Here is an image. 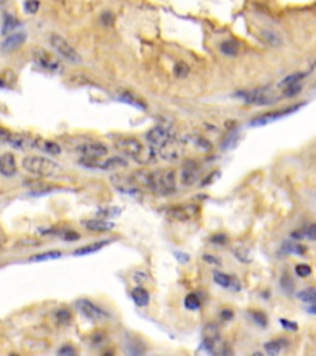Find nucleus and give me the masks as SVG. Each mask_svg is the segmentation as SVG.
<instances>
[{
	"label": "nucleus",
	"mask_w": 316,
	"mask_h": 356,
	"mask_svg": "<svg viewBox=\"0 0 316 356\" xmlns=\"http://www.w3.org/2000/svg\"><path fill=\"white\" fill-rule=\"evenodd\" d=\"M62 236H63V239L67 240V241H76V240L79 239L80 235L76 231H66L65 234L62 235Z\"/></svg>",
	"instance_id": "obj_44"
},
{
	"label": "nucleus",
	"mask_w": 316,
	"mask_h": 356,
	"mask_svg": "<svg viewBox=\"0 0 316 356\" xmlns=\"http://www.w3.org/2000/svg\"><path fill=\"white\" fill-rule=\"evenodd\" d=\"M120 100L121 102H125V103H128V104H130L132 105V107H136V108H139V109H142V110H145L146 109V105L143 104L142 102L139 98H136V97L134 96V94H131V93H123L121 94V96L119 97Z\"/></svg>",
	"instance_id": "obj_30"
},
{
	"label": "nucleus",
	"mask_w": 316,
	"mask_h": 356,
	"mask_svg": "<svg viewBox=\"0 0 316 356\" xmlns=\"http://www.w3.org/2000/svg\"><path fill=\"white\" fill-rule=\"evenodd\" d=\"M168 214L171 215L172 218L178 220H186L191 219V218L195 217L197 214V208L195 206H176L172 211L168 212Z\"/></svg>",
	"instance_id": "obj_20"
},
{
	"label": "nucleus",
	"mask_w": 316,
	"mask_h": 356,
	"mask_svg": "<svg viewBox=\"0 0 316 356\" xmlns=\"http://www.w3.org/2000/svg\"><path fill=\"white\" fill-rule=\"evenodd\" d=\"M295 272H297V275L299 277L305 278V277L311 275V267H310L309 265H306V263H300V265H298L297 267H295Z\"/></svg>",
	"instance_id": "obj_38"
},
{
	"label": "nucleus",
	"mask_w": 316,
	"mask_h": 356,
	"mask_svg": "<svg viewBox=\"0 0 316 356\" xmlns=\"http://www.w3.org/2000/svg\"><path fill=\"white\" fill-rule=\"evenodd\" d=\"M34 60H35V62L40 67L44 68L46 71L59 72L62 70L61 62L56 57H53L52 54L48 53L47 51L41 50V48H39V50H36L34 52Z\"/></svg>",
	"instance_id": "obj_9"
},
{
	"label": "nucleus",
	"mask_w": 316,
	"mask_h": 356,
	"mask_svg": "<svg viewBox=\"0 0 316 356\" xmlns=\"http://www.w3.org/2000/svg\"><path fill=\"white\" fill-rule=\"evenodd\" d=\"M281 287H283L284 289H288V291H292L293 287H294V283H293V281L290 280L289 276H286L281 278Z\"/></svg>",
	"instance_id": "obj_45"
},
{
	"label": "nucleus",
	"mask_w": 316,
	"mask_h": 356,
	"mask_svg": "<svg viewBox=\"0 0 316 356\" xmlns=\"http://www.w3.org/2000/svg\"><path fill=\"white\" fill-rule=\"evenodd\" d=\"M26 42V34L24 33H14L11 34L2 42L0 50L5 53H10L16 51Z\"/></svg>",
	"instance_id": "obj_12"
},
{
	"label": "nucleus",
	"mask_w": 316,
	"mask_h": 356,
	"mask_svg": "<svg viewBox=\"0 0 316 356\" xmlns=\"http://www.w3.org/2000/svg\"><path fill=\"white\" fill-rule=\"evenodd\" d=\"M184 306L191 311H197L200 308V300L197 294L191 293L185 297L184 300Z\"/></svg>",
	"instance_id": "obj_32"
},
{
	"label": "nucleus",
	"mask_w": 316,
	"mask_h": 356,
	"mask_svg": "<svg viewBox=\"0 0 316 356\" xmlns=\"http://www.w3.org/2000/svg\"><path fill=\"white\" fill-rule=\"evenodd\" d=\"M109 244L108 240H103V241H98V243L90 244V245H85L83 248H79L78 250L74 251V255L76 256H87V255H91L94 252L99 251L102 250L104 246H106Z\"/></svg>",
	"instance_id": "obj_23"
},
{
	"label": "nucleus",
	"mask_w": 316,
	"mask_h": 356,
	"mask_svg": "<svg viewBox=\"0 0 316 356\" xmlns=\"http://www.w3.org/2000/svg\"><path fill=\"white\" fill-rule=\"evenodd\" d=\"M309 312H310V313H311V314H312V315H314V314H315V306H314V303H312V304H311V306H310V308H309Z\"/></svg>",
	"instance_id": "obj_49"
},
{
	"label": "nucleus",
	"mask_w": 316,
	"mask_h": 356,
	"mask_svg": "<svg viewBox=\"0 0 316 356\" xmlns=\"http://www.w3.org/2000/svg\"><path fill=\"white\" fill-rule=\"evenodd\" d=\"M214 281L217 285L223 287V288H231L235 287V291L240 289V285L236 280H234L232 277H230L229 275L223 274V272H214Z\"/></svg>",
	"instance_id": "obj_21"
},
{
	"label": "nucleus",
	"mask_w": 316,
	"mask_h": 356,
	"mask_svg": "<svg viewBox=\"0 0 316 356\" xmlns=\"http://www.w3.org/2000/svg\"><path fill=\"white\" fill-rule=\"evenodd\" d=\"M13 147L18 149V150H26L28 147H34V139L26 136L24 134H11L9 135L7 140Z\"/></svg>",
	"instance_id": "obj_17"
},
{
	"label": "nucleus",
	"mask_w": 316,
	"mask_h": 356,
	"mask_svg": "<svg viewBox=\"0 0 316 356\" xmlns=\"http://www.w3.org/2000/svg\"><path fill=\"white\" fill-rule=\"evenodd\" d=\"M232 315H234V314H232V312H231V311H224L223 313H221V317H223L225 320H230V319H231Z\"/></svg>",
	"instance_id": "obj_48"
},
{
	"label": "nucleus",
	"mask_w": 316,
	"mask_h": 356,
	"mask_svg": "<svg viewBox=\"0 0 316 356\" xmlns=\"http://www.w3.org/2000/svg\"><path fill=\"white\" fill-rule=\"evenodd\" d=\"M4 85H5V82H4V80H3V79H0V88L4 87Z\"/></svg>",
	"instance_id": "obj_50"
},
{
	"label": "nucleus",
	"mask_w": 316,
	"mask_h": 356,
	"mask_svg": "<svg viewBox=\"0 0 316 356\" xmlns=\"http://www.w3.org/2000/svg\"><path fill=\"white\" fill-rule=\"evenodd\" d=\"M50 42H51V46L56 50V52L61 57H63L66 61L74 63V65H78V63L82 62V58H80L79 53L77 52V51L74 50L73 46L68 44L63 37H61L59 35H51Z\"/></svg>",
	"instance_id": "obj_4"
},
{
	"label": "nucleus",
	"mask_w": 316,
	"mask_h": 356,
	"mask_svg": "<svg viewBox=\"0 0 316 356\" xmlns=\"http://www.w3.org/2000/svg\"><path fill=\"white\" fill-rule=\"evenodd\" d=\"M284 252H287V254H293V255H304L305 254V248L301 245H297V244H290L288 243L286 246L283 248Z\"/></svg>",
	"instance_id": "obj_34"
},
{
	"label": "nucleus",
	"mask_w": 316,
	"mask_h": 356,
	"mask_svg": "<svg viewBox=\"0 0 316 356\" xmlns=\"http://www.w3.org/2000/svg\"><path fill=\"white\" fill-rule=\"evenodd\" d=\"M183 145H184V147H188V146H191V147H193L195 151H199V152H209L211 151L212 145L211 142L209 141L208 139H205V137L200 136V135H188V136H185L184 139H182Z\"/></svg>",
	"instance_id": "obj_13"
},
{
	"label": "nucleus",
	"mask_w": 316,
	"mask_h": 356,
	"mask_svg": "<svg viewBox=\"0 0 316 356\" xmlns=\"http://www.w3.org/2000/svg\"><path fill=\"white\" fill-rule=\"evenodd\" d=\"M57 319L61 324H67L71 320V313L66 309H61L57 312Z\"/></svg>",
	"instance_id": "obj_40"
},
{
	"label": "nucleus",
	"mask_w": 316,
	"mask_h": 356,
	"mask_svg": "<svg viewBox=\"0 0 316 356\" xmlns=\"http://www.w3.org/2000/svg\"><path fill=\"white\" fill-rule=\"evenodd\" d=\"M307 76L306 73H301V72H298V73H293L290 74V76L286 77V78H283L280 80L279 83H278V87H288V85H293V84H298L299 82H300L301 79H304Z\"/></svg>",
	"instance_id": "obj_27"
},
{
	"label": "nucleus",
	"mask_w": 316,
	"mask_h": 356,
	"mask_svg": "<svg viewBox=\"0 0 316 356\" xmlns=\"http://www.w3.org/2000/svg\"><path fill=\"white\" fill-rule=\"evenodd\" d=\"M220 51L221 53H224L225 56H229V57L236 56L238 52L237 42L234 41V40H225L224 42H221Z\"/></svg>",
	"instance_id": "obj_25"
},
{
	"label": "nucleus",
	"mask_w": 316,
	"mask_h": 356,
	"mask_svg": "<svg viewBox=\"0 0 316 356\" xmlns=\"http://www.w3.org/2000/svg\"><path fill=\"white\" fill-rule=\"evenodd\" d=\"M34 147L39 149V150L46 152V154L50 155H59L61 154V146L54 141L51 140L41 139V137H37L34 139Z\"/></svg>",
	"instance_id": "obj_19"
},
{
	"label": "nucleus",
	"mask_w": 316,
	"mask_h": 356,
	"mask_svg": "<svg viewBox=\"0 0 316 356\" xmlns=\"http://www.w3.org/2000/svg\"><path fill=\"white\" fill-rule=\"evenodd\" d=\"M128 166V161L122 157H110V159H99L93 163V168L104 169V171H113V169H121Z\"/></svg>",
	"instance_id": "obj_15"
},
{
	"label": "nucleus",
	"mask_w": 316,
	"mask_h": 356,
	"mask_svg": "<svg viewBox=\"0 0 316 356\" xmlns=\"http://www.w3.org/2000/svg\"><path fill=\"white\" fill-rule=\"evenodd\" d=\"M303 104H299V105H294V107L292 108H286V109H281V110H275V111H271V113H267L263 114V115L256 117L251 122L252 126H262L266 124H269V123L275 122V120H279L281 117L284 116H288L289 114L294 113V111H297L299 108L301 107Z\"/></svg>",
	"instance_id": "obj_10"
},
{
	"label": "nucleus",
	"mask_w": 316,
	"mask_h": 356,
	"mask_svg": "<svg viewBox=\"0 0 316 356\" xmlns=\"http://www.w3.org/2000/svg\"><path fill=\"white\" fill-rule=\"evenodd\" d=\"M280 324L283 325L284 329L292 330V332H295L298 329V324L295 321L288 320V319H280Z\"/></svg>",
	"instance_id": "obj_42"
},
{
	"label": "nucleus",
	"mask_w": 316,
	"mask_h": 356,
	"mask_svg": "<svg viewBox=\"0 0 316 356\" xmlns=\"http://www.w3.org/2000/svg\"><path fill=\"white\" fill-rule=\"evenodd\" d=\"M173 135L171 134V131L167 128H163V126H154L151 130L147 131L146 134V140H147L148 145L151 147H153L154 150H158L161 146L165 145Z\"/></svg>",
	"instance_id": "obj_8"
},
{
	"label": "nucleus",
	"mask_w": 316,
	"mask_h": 356,
	"mask_svg": "<svg viewBox=\"0 0 316 356\" xmlns=\"http://www.w3.org/2000/svg\"><path fill=\"white\" fill-rule=\"evenodd\" d=\"M22 167L28 173L39 177H53L61 172L62 167L54 161L41 156H28L22 160Z\"/></svg>",
	"instance_id": "obj_3"
},
{
	"label": "nucleus",
	"mask_w": 316,
	"mask_h": 356,
	"mask_svg": "<svg viewBox=\"0 0 316 356\" xmlns=\"http://www.w3.org/2000/svg\"><path fill=\"white\" fill-rule=\"evenodd\" d=\"M251 317L252 319H254L256 323L258 324V325H261L262 328L267 325V323H268V320H267V317L263 314V313L261 312H251Z\"/></svg>",
	"instance_id": "obj_39"
},
{
	"label": "nucleus",
	"mask_w": 316,
	"mask_h": 356,
	"mask_svg": "<svg viewBox=\"0 0 316 356\" xmlns=\"http://www.w3.org/2000/svg\"><path fill=\"white\" fill-rule=\"evenodd\" d=\"M184 145H183L182 140H178L174 136H172L167 142L163 146H161L158 149V154L165 161H169V162H176V161L180 160L184 155Z\"/></svg>",
	"instance_id": "obj_5"
},
{
	"label": "nucleus",
	"mask_w": 316,
	"mask_h": 356,
	"mask_svg": "<svg viewBox=\"0 0 316 356\" xmlns=\"http://www.w3.org/2000/svg\"><path fill=\"white\" fill-rule=\"evenodd\" d=\"M236 97H238L242 102L247 103V104H254V105H268L272 104L273 102H275V99L269 94L264 93L262 89H254V91H242L236 93Z\"/></svg>",
	"instance_id": "obj_6"
},
{
	"label": "nucleus",
	"mask_w": 316,
	"mask_h": 356,
	"mask_svg": "<svg viewBox=\"0 0 316 356\" xmlns=\"http://www.w3.org/2000/svg\"><path fill=\"white\" fill-rule=\"evenodd\" d=\"M234 254H235V256H236L237 260H240L241 262H243V263H248L252 261L251 254H249V251L247 249L237 248V249L234 250Z\"/></svg>",
	"instance_id": "obj_33"
},
{
	"label": "nucleus",
	"mask_w": 316,
	"mask_h": 356,
	"mask_svg": "<svg viewBox=\"0 0 316 356\" xmlns=\"http://www.w3.org/2000/svg\"><path fill=\"white\" fill-rule=\"evenodd\" d=\"M58 355H63V356L76 355V350H74L73 347L70 346V345H65L58 350Z\"/></svg>",
	"instance_id": "obj_43"
},
{
	"label": "nucleus",
	"mask_w": 316,
	"mask_h": 356,
	"mask_svg": "<svg viewBox=\"0 0 316 356\" xmlns=\"http://www.w3.org/2000/svg\"><path fill=\"white\" fill-rule=\"evenodd\" d=\"M20 25L19 20L15 16L10 15V14H5L4 16V22H3V35H7V34L11 33L13 30H15Z\"/></svg>",
	"instance_id": "obj_26"
},
{
	"label": "nucleus",
	"mask_w": 316,
	"mask_h": 356,
	"mask_svg": "<svg viewBox=\"0 0 316 356\" xmlns=\"http://www.w3.org/2000/svg\"><path fill=\"white\" fill-rule=\"evenodd\" d=\"M7 2H8V0H0V5H4V4H7Z\"/></svg>",
	"instance_id": "obj_51"
},
{
	"label": "nucleus",
	"mask_w": 316,
	"mask_h": 356,
	"mask_svg": "<svg viewBox=\"0 0 316 356\" xmlns=\"http://www.w3.org/2000/svg\"><path fill=\"white\" fill-rule=\"evenodd\" d=\"M199 166L195 161H188L180 172V181L184 186L194 185L199 177Z\"/></svg>",
	"instance_id": "obj_14"
},
{
	"label": "nucleus",
	"mask_w": 316,
	"mask_h": 356,
	"mask_svg": "<svg viewBox=\"0 0 316 356\" xmlns=\"http://www.w3.org/2000/svg\"><path fill=\"white\" fill-rule=\"evenodd\" d=\"M78 152L82 155V157H88V159L99 160L108 155V147L100 142H87L78 146Z\"/></svg>",
	"instance_id": "obj_11"
},
{
	"label": "nucleus",
	"mask_w": 316,
	"mask_h": 356,
	"mask_svg": "<svg viewBox=\"0 0 316 356\" xmlns=\"http://www.w3.org/2000/svg\"><path fill=\"white\" fill-rule=\"evenodd\" d=\"M62 256V252L61 251H46L42 252V254L35 255V256L30 257V261H33V262H40V261H50V260H57V258H59Z\"/></svg>",
	"instance_id": "obj_29"
},
{
	"label": "nucleus",
	"mask_w": 316,
	"mask_h": 356,
	"mask_svg": "<svg viewBox=\"0 0 316 356\" xmlns=\"http://www.w3.org/2000/svg\"><path fill=\"white\" fill-rule=\"evenodd\" d=\"M189 73V67L184 62H179L174 66V74L178 78H185Z\"/></svg>",
	"instance_id": "obj_35"
},
{
	"label": "nucleus",
	"mask_w": 316,
	"mask_h": 356,
	"mask_svg": "<svg viewBox=\"0 0 316 356\" xmlns=\"http://www.w3.org/2000/svg\"><path fill=\"white\" fill-rule=\"evenodd\" d=\"M204 260L205 261H208V262H214V263H219L220 265V261L217 260L216 257H214V256H210V255H204Z\"/></svg>",
	"instance_id": "obj_47"
},
{
	"label": "nucleus",
	"mask_w": 316,
	"mask_h": 356,
	"mask_svg": "<svg viewBox=\"0 0 316 356\" xmlns=\"http://www.w3.org/2000/svg\"><path fill=\"white\" fill-rule=\"evenodd\" d=\"M305 238H307L310 241H315L316 239V225L311 224L309 228L305 229Z\"/></svg>",
	"instance_id": "obj_41"
},
{
	"label": "nucleus",
	"mask_w": 316,
	"mask_h": 356,
	"mask_svg": "<svg viewBox=\"0 0 316 356\" xmlns=\"http://www.w3.org/2000/svg\"><path fill=\"white\" fill-rule=\"evenodd\" d=\"M115 147L129 159L140 165H152L157 161V152L153 147H146L142 142L134 137H121L115 141Z\"/></svg>",
	"instance_id": "obj_2"
},
{
	"label": "nucleus",
	"mask_w": 316,
	"mask_h": 356,
	"mask_svg": "<svg viewBox=\"0 0 316 356\" xmlns=\"http://www.w3.org/2000/svg\"><path fill=\"white\" fill-rule=\"evenodd\" d=\"M77 308L88 319L93 321H102L108 319V314L104 309L98 307L93 302L88 300H79L77 302Z\"/></svg>",
	"instance_id": "obj_7"
},
{
	"label": "nucleus",
	"mask_w": 316,
	"mask_h": 356,
	"mask_svg": "<svg viewBox=\"0 0 316 356\" xmlns=\"http://www.w3.org/2000/svg\"><path fill=\"white\" fill-rule=\"evenodd\" d=\"M281 347H283V341L281 340H272L264 344V350L269 355L279 354Z\"/></svg>",
	"instance_id": "obj_31"
},
{
	"label": "nucleus",
	"mask_w": 316,
	"mask_h": 356,
	"mask_svg": "<svg viewBox=\"0 0 316 356\" xmlns=\"http://www.w3.org/2000/svg\"><path fill=\"white\" fill-rule=\"evenodd\" d=\"M261 36L267 44L271 46H280L283 44V37L278 31L272 30V28H263L261 30Z\"/></svg>",
	"instance_id": "obj_22"
},
{
	"label": "nucleus",
	"mask_w": 316,
	"mask_h": 356,
	"mask_svg": "<svg viewBox=\"0 0 316 356\" xmlns=\"http://www.w3.org/2000/svg\"><path fill=\"white\" fill-rule=\"evenodd\" d=\"M132 182L141 188L162 196L172 194L177 189L176 173L172 169L135 172L132 176Z\"/></svg>",
	"instance_id": "obj_1"
},
{
	"label": "nucleus",
	"mask_w": 316,
	"mask_h": 356,
	"mask_svg": "<svg viewBox=\"0 0 316 356\" xmlns=\"http://www.w3.org/2000/svg\"><path fill=\"white\" fill-rule=\"evenodd\" d=\"M113 20H114V18H113V15H111L110 13H105V14H103V15H102V21L104 22V24H106V25L111 24V22H113Z\"/></svg>",
	"instance_id": "obj_46"
},
{
	"label": "nucleus",
	"mask_w": 316,
	"mask_h": 356,
	"mask_svg": "<svg viewBox=\"0 0 316 356\" xmlns=\"http://www.w3.org/2000/svg\"><path fill=\"white\" fill-rule=\"evenodd\" d=\"M0 173L5 177H11L16 173L15 156L11 152H5L0 156Z\"/></svg>",
	"instance_id": "obj_16"
},
{
	"label": "nucleus",
	"mask_w": 316,
	"mask_h": 356,
	"mask_svg": "<svg viewBox=\"0 0 316 356\" xmlns=\"http://www.w3.org/2000/svg\"><path fill=\"white\" fill-rule=\"evenodd\" d=\"M298 300H300L301 302L306 303V304H312L315 303L316 300V291L315 287H309V288L303 289L297 294Z\"/></svg>",
	"instance_id": "obj_28"
},
{
	"label": "nucleus",
	"mask_w": 316,
	"mask_h": 356,
	"mask_svg": "<svg viewBox=\"0 0 316 356\" xmlns=\"http://www.w3.org/2000/svg\"><path fill=\"white\" fill-rule=\"evenodd\" d=\"M301 85L299 84H293V85H288V87L284 88V93L283 96L287 97V98H292V97H295L297 94H299L301 92Z\"/></svg>",
	"instance_id": "obj_37"
},
{
	"label": "nucleus",
	"mask_w": 316,
	"mask_h": 356,
	"mask_svg": "<svg viewBox=\"0 0 316 356\" xmlns=\"http://www.w3.org/2000/svg\"><path fill=\"white\" fill-rule=\"evenodd\" d=\"M40 9V2L39 0H25L24 3V10L27 14H36Z\"/></svg>",
	"instance_id": "obj_36"
},
{
	"label": "nucleus",
	"mask_w": 316,
	"mask_h": 356,
	"mask_svg": "<svg viewBox=\"0 0 316 356\" xmlns=\"http://www.w3.org/2000/svg\"><path fill=\"white\" fill-rule=\"evenodd\" d=\"M131 298L137 307H146L149 303V293L142 287H136L131 292Z\"/></svg>",
	"instance_id": "obj_24"
},
{
	"label": "nucleus",
	"mask_w": 316,
	"mask_h": 356,
	"mask_svg": "<svg viewBox=\"0 0 316 356\" xmlns=\"http://www.w3.org/2000/svg\"><path fill=\"white\" fill-rule=\"evenodd\" d=\"M83 225L87 230L94 231V232H106L110 231L114 229V224L110 222H106V220L103 219H90V220H85L83 222Z\"/></svg>",
	"instance_id": "obj_18"
}]
</instances>
